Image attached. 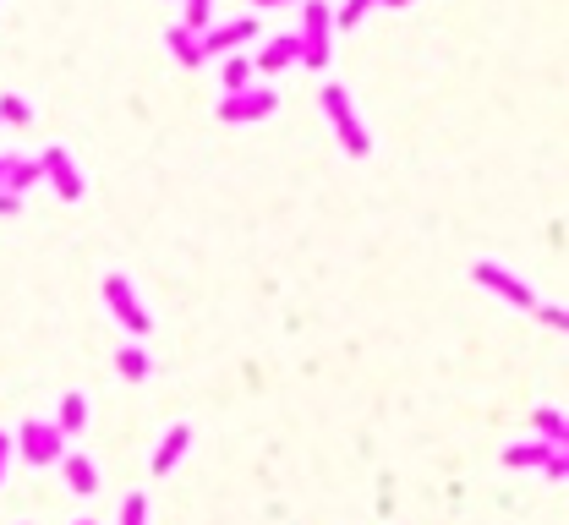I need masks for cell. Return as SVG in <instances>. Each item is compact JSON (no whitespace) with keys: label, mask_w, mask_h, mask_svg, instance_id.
Masks as SVG:
<instances>
[{"label":"cell","mask_w":569,"mask_h":525,"mask_svg":"<svg viewBox=\"0 0 569 525\" xmlns=\"http://www.w3.org/2000/svg\"><path fill=\"white\" fill-rule=\"evenodd\" d=\"M318 104H323V115H329V126H334V137H340L345 154H351V159L373 154V132H367V121H362V110H356L351 88H345V83H323Z\"/></svg>","instance_id":"cell-1"},{"label":"cell","mask_w":569,"mask_h":525,"mask_svg":"<svg viewBox=\"0 0 569 525\" xmlns=\"http://www.w3.org/2000/svg\"><path fill=\"white\" fill-rule=\"evenodd\" d=\"M296 44H301V61L307 66H329L334 55V6L329 0H301V28H296Z\"/></svg>","instance_id":"cell-2"},{"label":"cell","mask_w":569,"mask_h":525,"mask_svg":"<svg viewBox=\"0 0 569 525\" xmlns=\"http://www.w3.org/2000/svg\"><path fill=\"white\" fill-rule=\"evenodd\" d=\"M274 110H280V93H274V88H241V93H225V99L214 104V115H219L225 126L269 121Z\"/></svg>","instance_id":"cell-3"},{"label":"cell","mask_w":569,"mask_h":525,"mask_svg":"<svg viewBox=\"0 0 569 525\" xmlns=\"http://www.w3.org/2000/svg\"><path fill=\"white\" fill-rule=\"evenodd\" d=\"M258 39V17H230V22H214L208 33H197V55L214 61V55H236Z\"/></svg>","instance_id":"cell-4"},{"label":"cell","mask_w":569,"mask_h":525,"mask_svg":"<svg viewBox=\"0 0 569 525\" xmlns=\"http://www.w3.org/2000/svg\"><path fill=\"white\" fill-rule=\"evenodd\" d=\"M471 279L482 290H493V296H504L509 307H520V312H531L537 307V296H531V285L520 274H509L504 263H493V258H482V263H471Z\"/></svg>","instance_id":"cell-5"},{"label":"cell","mask_w":569,"mask_h":525,"mask_svg":"<svg viewBox=\"0 0 569 525\" xmlns=\"http://www.w3.org/2000/svg\"><path fill=\"white\" fill-rule=\"evenodd\" d=\"M11 449H22L28 465H55L66 454V433L55 422H22V433L11 438Z\"/></svg>","instance_id":"cell-6"},{"label":"cell","mask_w":569,"mask_h":525,"mask_svg":"<svg viewBox=\"0 0 569 525\" xmlns=\"http://www.w3.org/2000/svg\"><path fill=\"white\" fill-rule=\"evenodd\" d=\"M104 301H110V312L126 323L132 334H148L154 329V318H148V307L137 301V285L126 274H104Z\"/></svg>","instance_id":"cell-7"},{"label":"cell","mask_w":569,"mask_h":525,"mask_svg":"<svg viewBox=\"0 0 569 525\" xmlns=\"http://www.w3.org/2000/svg\"><path fill=\"white\" fill-rule=\"evenodd\" d=\"M39 170H44V181H50L55 192L66 197V203H77V197L88 192L83 170H77V159L66 154V148H44V154H39Z\"/></svg>","instance_id":"cell-8"},{"label":"cell","mask_w":569,"mask_h":525,"mask_svg":"<svg viewBox=\"0 0 569 525\" xmlns=\"http://www.w3.org/2000/svg\"><path fill=\"white\" fill-rule=\"evenodd\" d=\"M301 61V44L296 33H274V39H263V50L252 55V72H285V66Z\"/></svg>","instance_id":"cell-9"},{"label":"cell","mask_w":569,"mask_h":525,"mask_svg":"<svg viewBox=\"0 0 569 525\" xmlns=\"http://www.w3.org/2000/svg\"><path fill=\"white\" fill-rule=\"evenodd\" d=\"M187 449H192V427H187V422H176L165 438H159L154 460H148V465H154V476H170V471L181 465V454H187Z\"/></svg>","instance_id":"cell-10"},{"label":"cell","mask_w":569,"mask_h":525,"mask_svg":"<svg viewBox=\"0 0 569 525\" xmlns=\"http://www.w3.org/2000/svg\"><path fill=\"white\" fill-rule=\"evenodd\" d=\"M55 465L66 471V487H72V493H83V498H88V493H99V465L88 460L83 449H66Z\"/></svg>","instance_id":"cell-11"},{"label":"cell","mask_w":569,"mask_h":525,"mask_svg":"<svg viewBox=\"0 0 569 525\" xmlns=\"http://www.w3.org/2000/svg\"><path fill=\"white\" fill-rule=\"evenodd\" d=\"M44 181V170H39V159H22V154H6V181H0V192H33V186Z\"/></svg>","instance_id":"cell-12"},{"label":"cell","mask_w":569,"mask_h":525,"mask_svg":"<svg viewBox=\"0 0 569 525\" xmlns=\"http://www.w3.org/2000/svg\"><path fill=\"white\" fill-rule=\"evenodd\" d=\"M553 449H559V443H542V438H531V443H509V449H504V465H515V471H542Z\"/></svg>","instance_id":"cell-13"},{"label":"cell","mask_w":569,"mask_h":525,"mask_svg":"<svg viewBox=\"0 0 569 525\" xmlns=\"http://www.w3.org/2000/svg\"><path fill=\"white\" fill-rule=\"evenodd\" d=\"M531 422H537V438L542 443H559V449H569V416L559 411V405H537V411H531Z\"/></svg>","instance_id":"cell-14"},{"label":"cell","mask_w":569,"mask_h":525,"mask_svg":"<svg viewBox=\"0 0 569 525\" xmlns=\"http://www.w3.org/2000/svg\"><path fill=\"white\" fill-rule=\"evenodd\" d=\"M115 372H121L126 383H143L148 372H154V356H148L143 345H121L115 350Z\"/></svg>","instance_id":"cell-15"},{"label":"cell","mask_w":569,"mask_h":525,"mask_svg":"<svg viewBox=\"0 0 569 525\" xmlns=\"http://www.w3.org/2000/svg\"><path fill=\"white\" fill-rule=\"evenodd\" d=\"M219 83H225V93H241V88H252V50H236V55H225V66H219Z\"/></svg>","instance_id":"cell-16"},{"label":"cell","mask_w":569,"mask_h":525,"mask_svg":"<svg viewBox=\"0 0 569 525\" xmlns=\"http://www.w3.org/2000/svg\"><path fill=\"white\" fill-rule=\"evenodd\" d=\"M55 427H61V433L66 438H72V433H83V427H88V394H66V400H61V416H55Z\"/></svg>","instance_id":"cell-17"},{"label":"cell","mask_w":569,"mask_h":525,"mask_svg":"<svg viewBox=\"0 0 569 525\" xmlns=\"http://www.w3.org/2000/svg\"><path fill=\"white\" fill-rule=\"evenodd\" d=\"M165 50L176 55L181 66H203V55H197V33H187V28H181V22H176V28L165 33Z\"/></svg>","instance_id":"cell-18"},{"label":"cell","mask_w":569,"mask_h":525,"mask_svg":"<svg viewBox=\"0 0 569 525\" xmlns=\"http://www.w3.org/2000/svg\"><path fill=\"white\" fill-rule=\"evenodd\" d=\"M181 28H187V33H208V28H214V0H187Z\"/></svg>","instance_id":"cell-19"},{"label":"cell","mask_w":569,"mask_h":525,"mask_svg":"<svg viewBox=\"0 0 569 525\" xmlns=\"http://www.w3.org/2000/svg\"><path fill=\"white\" fill-rule=\"evenodd\" d=\"M0 121H11V126H28V121H33V104L22 99V93H0Z\"/></svg>","instance_id":"cell-20"},{"label":"cell","mask_w":569,"mask_h":525,"mask_svg":"<svg viewBox=\"0 0 569 525\" xmlns=\"http://www.w3.org/2000/svg\"><path fill=\"white\" fill-rule=\"evenodd\" d=\"M373 6H378V0H340V6H334V28H356Z\"/></svg>","instance_id":"cell-21"},{"label":"cell","mask_w":569,"mask_h":525,"mask_svg":"<svg viewBox=\"0 0 569 525\" xmlns=\"http://www.w3.org/2000/svg\"><path fill=\"white\" fill-rule=\"evenodd\" d=\"M121 525H148V493H126L121 498Z\"/></svg>","instance_id":"cell-22"},{"label":"cell","mask_w":569,"mask_h":525,"mask_svg":"<svg viewBox=\"0 0 569 525\" xmlns=\"http://www.w3.org/2000/svg\"><path fill=\"white\" fill-rule=\"evenodd\" d=\"M531 312H537L542 323H553V329H569V312H564V301H537Z\"/></svg>","instance_id":"cell-23"},{"label":"cell","mask_w":569,"mask_h":525,"mask_svg":"<svg viewBox=\"0 0 569 525\" xmlns=\"http://www.w3.org/2000/svg\"><path fill=\"white\" fill-rule=\"evenodd\" d=\"M542 471H548V482H564V476H569V449H553Z\"/></svg>","instance_id":"cell-24"},{"label":"cell","mask_w":569,"mask_h":525,"mask_svg":"<svg viewBox=\"0 0 569 525\" xmlns=\"http://www.w3.org/2000/svg\"><path fill=\"white\" fill-rule=\"evenodd\" d=\"M17 208H22L17 192H0V214H17Z\"/></svg>","instance_id":"cell-25"},{"label":"cell","mask_w":569,"mask_h":525,"mask_svg":"<svg viewBox=\"0 0 569 525\" xmlns=\"http://www.w3.org/2000/svg\"><path fill=\"white\" fill-rule=\"evenodd\" d=\"M6 460H11V433H0V482H6Z\"/></svg>","instance_id":"cell-26"},{"label":"cell","mask_w":569,"mask_h":525,"mask_svg":"<svg viewBox=\"0 0 569 525\" xmlns=\"http://www.w3.org/2000/svg\"><path fill=\"white\" fill-rule=\"evenodd\" d=\"M247 6H301V0H247Z\"/></svg>","instance_id":"cell-27"},{"label":"cell","mask_w":569,"mask_h":525,"mask_svg":"<svg viewBox=\"0 0 569 525\" xmlns=\"http://www.w3.org/2000/svg\"><path fill=\"white\" fill-rule=\"evenodd\" d=\"M378 6H411V0H378Z\"/></svg>","instance_id":"cell-28"},{"label":"cell","mask_w":569,"mask_h":525,"mask_svg":"<svg viewBox=\"0 0 569 525\" xmlns=\"http://www.w3.org/2000/svg\"><path fill=\"white\" fill-rule=\"evenodd\" d=\"M0 181H6V154H0Z\"/></svg>","instance_id":"cell-29"},{"label":"cell","mask_w":569,"mask_h":525,"mask_svg":"<svg viewBox=\"0 0 569 525\" xmlns=\"http://www.w3.org/2000/svg\"><path fill=\"white\" fill-rule=\"evenodd\" d=\"M77 525H94V520H77Z\"/></svg>","instance_id":"cell-30"}]
</instances>
